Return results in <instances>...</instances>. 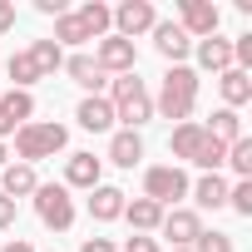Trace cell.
I'll return each instance as SVG.
<instances>
[{
    "instance_id": "cell-23",
    "label": "cell",
    "mask_w": 252,
    "mask_h": 252,
    "mask_svg": "<svg viewBox=\"0 0 252 252\" xmlns=\"http://www.w3.org/2000/svg\"><path fill=\"white\" fill-rule=\"evenodd\" d=\"M188 193H193L198 208H227V178H222V173H203Z\"/></svg>"
},
{
    "instance_id": "cell-11",
    "label": "cell",
    "mask_w": 252,
    "mask_h": 252,
    "mask_svg": "<svg viewBox=\"0 0 252 252\" xmlns=\"http://www.w3.org/2000/svg\"><path fill=\"white\" fill-rule=\"evenodd\" d=\"M30 119H35V99L25 89H0V144H5V134H15Z\"/></svg>"
},
{
    "instance_id": "cell-34",
    "label": "cell",
    "mask_w": 252,
    "mask_h": 252,
    "mask_svg": "<svg viewBox=\"0 0 252 252\" xmlns=\"http://www.w3.org/2000/svg\"><path fill=\"white\" fill-rule=\"evenodd\" d=\"M5 30H15V5H10V0H0V35H5Z\"/></svg>"
},
{
    "instance_id": "cell-12",
    "label": "cell",
    "mask_w": 252,
    "mask_h": 252,
    "mask_svg": "<svg viewBox=\"0 0 252 252\" xmlns=\"http://www.w3.org/2000/svg\"><path fill=\"white\" fill-rule=\"evenodd\" d=\"M158 232H163L173 247H193V242H198V232H203V218H198L193 208H173V213H163Z\"/></svg>"
},
{
    "instance_id": "cell-2",
    "label": "cell",
    "mask_w": 252,
    "mask_h": 252,
    "mask_svg": "<svg viewBox=\"0 0 252 252\" xmlns=\"http://www.w3.org/2000/svg\"><path fill=\"white\" fill-rule=\"evenodd\" d=\"M109 25H114V15H109L104 0H84L79 10H69V15H60V20H55V45L64 50V45L104 40V35H109Z\"/></svg>"
},
{
    "instance_id": "cell-18",
    "label": "cell",
    "mask_w": 252,
    "mask_h": 252,
    "mask_svg": "<svg viewBox=\"0 0 252 252\" xmlns=\"http://www.w3.org/2000/svg\"><path fill=\"white\" fill-rule=\"evenodd\" d=\"M124 218H129V227H134V232H144V237H149V232L163 222V208H158L154 198H129V203H124Z\"/></svg>"
},
{
    "instance_id": "cell-30",
    "label": "cell",
    "mask_w": 252,
    "mask_h": 252,
    "mask_svg": "<svg viewBox=\"0 0 252 252\" xmlns=\"http://www.w3.org/2000/svg\"><path fill=\"white\" fill-rule=\"evenodd\" d=\"M124 252H158V242H154V237H144V232H134L129 242H124Z\"/></svg>"
},
{
    "instance_id": "cell-38",
    "label": "cell",
    "mask_w": 252,
    "mask_h": 252,
    "mask_svg": "<svg viewBox=\"0 0 252 252\" xmlns=\"http://www.w3.org/2000/svg\"><path fill=\"white\" fill-rule=\"evenodd\" d=\"M0 247H5V242H0Z\"/></svg>"
},
{
    "instance_id": "cell-27",
    "label": "cell",
    "mask_w": 252,
    "mask_h": 252,
    "mask_svg": "<svg viewBox=\"0 0 252 252\" xmlns=\"http://www.w3.org/2000/svg\"><path fill=\"white\" fill-rule=\"evenodd\" d=\"M227 163H232L237 178H252V139H247V134H242L237 144H227Z\"/></svg>"
},
{
    "instance_id": "cell-32",
    "label": "cell",
    "mask_w": 252,
    "mask_h": 252,
    "mask_svg": "<svg viewBox=\"0 0 252 252\" xmlns=\"http://www.w3.org/2000/svg\"><path fill=\"white\" fill-rule=\"evenodd\" d=\"M5 227H15V203L0 193V232H5Z\"/></svg>"
},
{
    "instance_id": "cell-13",
    "label": "cell",
    "mask_w": 252,
    "mask_h": 252,
    "mask_svg": "<svg viewBox=\"0 0 252 252\" xmlns=\"http://www.w3.org/2000/svg\"><path fill=\"white\" fill-rule=\"evenodd\" d=\"M149 35H154V50H158L168 64H183V55L193 50V40L183 35V25H178V20H158Z\"/></svg>"
},
{
    "instance_id": "cell-31",
    "label": "cell",
    "mask_w": 252,
    "mask_h": 252,
    "mask_svg": "<svg viewBox=\"0 0 252 252\" xmlns=\"http://www.w3.org/2000/svg\"><path fill=\"white\" fill-rule=\"evenodd\" d=\"M35 10H40V15H55V20H60V15H69L64 0H35Z\"/></svg>"
},
{
    "instance_id": "cell-4",
    "label": "cell",
    "mask_w": 252,
    "mask_h": 252,
    "mask_svg": "<svg viewBox=\"0 0 252 252\" xmlns=\"http://www.w3.org/2000/svg\"><path fill=\"white\" fill-rule=\"evenodd\" d=\"M114 94H109V104H114V119H124V129H144V124L154 119V94H149V84L139 79V74H119L114 84H109Z\"/></svg>"
},
{
    "instance_id": "cell-10",
    "label": "cell",
    "mask_w": 252,
    "mask_h": 252,
    "mask_svg": "<svg viewBox=\"0 0 252 252\" xmlns=\"http://www.w3.org/2000/svg\"><path fill=\"white\" fill-rule=\"evenodd\" d=\"M114 15V35H124V40H134V35H144V30H154L158 25V10L149 5V0H124V5H114L109 10Z\"/></svg>"
},
{
    "instance_id": "cell-15",
    "label": "cell",
    "mask_w": 252,
    "mask_h": 252,
    "mask_svg": "<svg viewBox=\"0 0 252 252\" xmlns=\"http://www.w3.org/2000/svg\"><path fill=\"white\" fill-rule=\"evenodd\" d=\"M74 119H79V129L104 134V129H114V104H109L104 94H84V99H79V109H74Z\"/></svg>"
},
{
    "instance_id": "cell-16",
    "label": "cell",
    "mask_w": 252,
    "mask_h": 252,
    "mask_svg": "<svg viewBox=\"0 0 252 252\" xmlns=\"http://www.w3.org/2000/svg\"><path fill=\"white\" fill-rule=\"evenodd\" d=\"M193 50H198V69H213V74L232 69V40L208 35V40H193Z\"/></svg>"
},
{
    "instance_id": "cell-28",
    "label": "cell",
    "mask_w": 252,
    "mask_h": 252,
    "mask_svg": "<svg viewBox=\"0 0 252 252\" xmlns=\"http://www.w3.org/2000/svg\"><path fill=\"white\" fill-rule=\"evenodd\" d=\"M227 208H232L237 218H252V178H242V183L227 188Z\"/></svg>"
},
{
    "instance_id": "cell-22",
    "label": "cell",
    "mask_w": 252,
    "mask_h": 252,
    "mask_svg": "<svg viewBox=\"0 0 252 252\" xmlns=\"http://www.w3.org/2000/svg\"><path fill=\"white\" fill-rule=\"evenodd\" d=\"M0 188H5V198L15 203V198H35L40 178H35V168H30V163H10V168H5V178H0Z\"/></svg>"
},
{
    "instance_id": "cell-14",
    "label": "cell",
    "mask_w": 252,
    "mask_h": 252,
    "mask_svg": "<svg viewBox=\"0 0 252 252\" xmlns=\"http://www.w3.org/2000/svg\"><path fill=\"white\" fill-rule=\"evenodd\" d=\"M124 203H129V193L114 188V183L89 188V218H94V222H114V218H124Z\"/></svg>"
},
{
    "instance_id": "cell-26",
    "label": "cell",
    "mask_w": 252,
    "mask_h": 252,
    "mask_svg": "<svg viewBox=\"0 0 252 252\" xmlns=\"http://www.w3.org/2000/svg\"><path fill=\"white\" fill-rule=\"evenodd\" d=\"M5 74H10V79H15V89H25V94H30V84L40 79V69H35L30 50H15V55H10V64H5Z\"/></svg>"
},
{
    "instance_id": "cell-33",
    "label": "cell",
    "mask_w": 252,
    "mask_h": 252,
    "mask_svg": "<svg viewBox=\"0 0 252 252\" xmlns=\"http://www.w3.org/2000/svg\"><path fill=\"white\" fill-rule=\"evenodd\" d=\"M79 252H119V247H114L109 237H84V247H79Z\"/></svg>"
},
{
    "instance_id": "cell-6",
    "label": "cell",
    "mask_w": 252,
    "mask_h": 252,
    "mask_svg": "<svg viewBox=\"0 0 252 252\" xmlns=\"http://www.w3.org/2000/svg\"><path fill=\"white\" fill-rule=\"evenodd\" d=\"M35 213H40V222H45V227L69 232V227H74V203H69V188H64V183H40V188H35Z\"/></svg>"
},
{
    "instance_id": "cell-3",
    "label": "cell",
    "mask_w": 252,
    "mask_h": 252,
    "mask_svg": "<svg viewBox=\"0 0 252 252\" xmlns=\"http://www.w3.org/2000/svg\"><path fill=\"white\" fill-rule=\"evenodd\" d=\"M154 109H158L163 119L188 124V119H193V109H198V69H188V64H168V74H163V89H158Z\"/></svg>"
},
{
    "instance_id": "cell-37",
    "label": "cell",
    "mask_w": 252,
    "mask_h": 252,
    "mask_svg": "<svg viewBox=\"0 0 252 252\" xmlns=\"http://www.w3.org/2000/svg\"><path fill=\"white\" fill-rule=\"evenodd\" d=\"M173 252H193V247H173Z\"/></svg>"
},
{
    "instance_id": "cell-8",
    "label": "cell",
    "mask_w": 252,
    "mask_h": 252,
    "mask_svg": "<svg viewBox=\"0 0 252 252\" xmlns=\"http://www.w3.org/2000/svg\"><path fill=\"white\" fill-rule=\"evenodd\" d=\"M94 64L104 69V74H134V64H139V50H134V40H124V35H104L99 40V50H94Z\"/></svg>"
},
{
    "instance_id": "cell-19",
    "label": "cell",
    "mask_w": 252,
    "mask_h": 252,
    "mask_svg": "<svg viewBox=\"0 0 252 252\" xmlns=\"http://www.w3.org/2000/svg\"><path fill=\"white\" fill-rule=\"evenodd\" d=\"M64 69H69V79H74L79 89H89V94H99V89L109 84V74H104L89 55H69V60H64Z\"/></svg>"
},
{
    "instance_id": "cell-25",
    "label": "cell",
    "mask_w": 252,
    "mask_h": 252,
    "mask_svg": "<svg viewBox=\"0 0 252 252\" xmlns=\"http://www.w3.org/2000/svg\"><path fill=\"white\" fill-rule=\"evenodd\" d=\"M30 60H35L40 79H45V74H55V69H64V50H60L55 40H35V45H30Z\"/></svg>"
},
{
    "instance_id": "cell-17",
    "label": "cell",
    "mask_w": 252,
    "mask_h": 252,
    "mask_svg": "<svg viewBox=\"0 0 252 252\" xmlns=\"http://www.w3.org/2000/svg\"><path fill=\"white\" fill-rule=\"evenodd\" d=\"M64 188H99V158L94 154H69L64 158Z\"/></svg>"
},
{
    "instance_id": "cell-24",
    "label": "cell",
    "mask_w": 252,
    "mask_h": 252,
    "mask_svg": "<svg viewBox=\"0 0 252 252\" xmlns=\"http://www.w3.org/2000/svg\"><path fill=\"white\" fill-rule=\"evenodd\" d=\"M203 129H208L218 144H237V139H242V119H237V109H218L213 124H203Z\"/></svg>"
},
{
    "instance_id": "cell-7",
    "label": "cell",
    "mask_w": 252,
    "mask_h": 252,
    "mask_svg": "<svg viewBox=\"0 0 252 252\" xmlns=\"http://www.w3.org/2000/svg\"><path fill=\"white\" fill-rule=\"evenodd\" d=\"M144 198H154V203L168 213V203L188 198V173H183L178 163H158V168H149V173H144Z\"/></svg>"
},
{
    "instance_id": "cell-29",
    "label": "cell",
    "mask_w": 252,
    "mask_h": 252,
    "mask_svg": "<svg viewBox=\"0 0 252 252\" xmlns=\"http://www.w3.org/2000/svg\"><path fill=\"white\" fill-rule=\"evenodd\" d=\"M193 252H232V237L227 232H198V242H193Z\"/></svg>"
},
{
    "instance_id": "cell-1",
    "label": "cell",
    "mask_w": 252,
    "mask_h": 252,
    "mask_svg": "<svg viewBox=\"0 0 252 252\" xmlns=\"http://www.w3.org/2000/svg\"><path fill=\"white\" fill-rule=\"evenodd\" d=\"M168 154H173V158H188V163H198V168H208V173H218V168L227 163V144H218L203 124H193V119L173 129Z\"/></svg>"
},
{
    "instance_id": "cell-21",
    "label": "cell",
    "mask_w": 252,
    "mask_h": 252,
    "mask_svg": "<svg viewBox=\"0 0 252 252\" xmlns=\"http://www.w3.org/2000/svg\"><path fill=\"white\" fill-rule=\"evenodd\" d=\"M144 158V139L134 134V129H119L114 139H109V163H119V168H134Z\"/></svg>"
},
{
    "instance_id": "cell-20",
    "label": "cell",
    "mask_w": 252,
    "mask_h": 252,
    "mask_svg": "<svg viewBox=\"0 0 252 252\" xmlns=\"http://www.w3.org/2000/svg\"><path fill=\"white\" fill-rule=\"evenodd\" d=\"M218 89H222V109H242V104L252 99V74L222 69V74H218Z\"/></svg>"
},
{
    "instance_id": "cell-35",
    "label": "cell",
    "mask_w": 252,
    "mask_h": 252,
    "mask_svg": "<svg viewBox=\"0 0 252 252\" xmlns=\"http://www.w3.org/2000/svg\"><path fill=\"white\" fill-rule=\"evenodd\" d=\"M0 252H35V247H30V242H25V237H15V242H10V247H0Z\"/></svg>"
},
{
    "instance_id": "cell-36",
    "label": "cell",
    "mask_w": 252,
    "mask_h": 252,
    "mask_svg": "<svg viewBox=\"0 0 252 252\" xmlns=\"http://www.w3.org/2000/svg\"><path fill=\"white\" fill-rule=\"evenodd\" d=\"M5 158H10V154H5V144H0V163H5Z\"/></svg>"
},
{
    "instance_id": "cell-5",
    "label": "cell",
    "mask_w": 252,
    "mask_h": 252,
    "mask_svg": "<svg viewBox=\"0 0 252 252\" xmlns=\"http://www.w3.org/2000/svg\"><path fill=\"white\" fill-rule=\"evenodd\" d=\"M69 144V129L64 124H20L15 129V154H20V163H30L35 168V158H55L60 149Z\"/></svg>"
},
{
    "instance_id": "cell-9",
    "label": "cell",
    "mask_w": 252,
    "mask_h": 252,
    "mask_svg": "<svg viewBox=\"0 0 252 252\" xmlns=\"http://www.w3.org/2000/svg\"><path fill=\"white\" fill-rule=\"evenodd\" d=\"M218 5L213 0H183L178 5V25H183V35L188 40H208V35H218Z\"/></svg>"
}]
</instances>
